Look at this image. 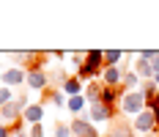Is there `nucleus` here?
<instances>
[{
    "mask_svg": "<svg viewBox=\"0 0 159 137\" xmlns=\"http://www.w3.org/2000/svg\"><path fill=\"white\" fill-rule=\"evenodd\" d=\"M140 85H143V80L134 74V71H129V74H124L121 91H124V93H132V91H140Z\"/></svg>",
    "mask_w": 159,
    "mask_h": 137,
    "instance_id": "obj_16",
    "label": "nucleus"
},
{
    "mask_svg": "<svg viewBox=\"0 0 159 137\" xmlns=\"http://www.w3.org/2000/svg\"><path fill=\"white\" fill-rule=\"evenodd\" d=\"M121 96H124L121 88H110V85H104V91H102V96H99V102L107 104V107H115V104H121Z\"/></svg>",
    "mask_w": 159,
    "mask_h": 137,
    "instance_id": "obj_10",
    "label": "nucleus"
},
{
    "mask_svg": "<svg viewBox=\"0 0 159 137\" xmlns=\"http://www.w3.org/2000/svg\"><path fill=\"white\" fill-rule=\"evenodd\" d=\"M44 99H47L52 107H66L69 104V96H66L61 88H47V91H44Z\"/></svg>",
    "mask_w": 159,
    "mask_h": 137,
    "instance_id": "obj_12",
    "label": "nucleus"
},
{
    "mask_svg": "<svg viewBox=\"0 0 159 137\" xmlns=\"http://www.w3.org/2000/svg\"><path fill=\"white\" fill-rule=\"evenodd\" d=\"M22 112H25V104L14 99V102H8L6 107H0V123L3 126H14V123L22 121Z\"/></svg>",
    "mask_w": 159,
    "mask_h": 137,
    "instance_id": "obj_2",
    "label": "nucleus"
},
{
    "mask_svg": "<svg viewBox=\"0 0 159 137\" xmlns=\"http://www.w3.org/2000/svg\"><path fill=\"white\" fill-rule=\"evenodd\" d=\"M61 91H63L69 99H71V96H82V93H85V82H82L80 77H69V80L63 82V88H61Z\"/></svg>",
    "mask_w": 159,
    "mask_h": 137,
    "instance_id": "obj_11",
    "label": "nucleus"
},
{
    "mask_svg": "<svg viewBox=\"0 0 159 137\" xmlns=\"http://www.w3.org/2000/svg\"><path fill=\"white\" fill-rule=\"evenodd\" d=\"M52 137H74V135H71V126H69V123H55Z\"/></svg>",
    "mask_w": 159,
    "mask_h": 137,
    "instance_id": "obj_20",
    "label": "nucleus"
},
{
    "mask_svg": "<svg viewBox=\"0 0 159 137\" xmlns=\"http://www.w3.org/2000/svg\"><path fill=\"white\" fill-rule=\"evenodd\" d=\"M28 137H47V132H44V123H36V126H30V129H28Z\"/></svg>",
    "mask_w": 159,
    "mask_h": 137,
    "instance_id": "obj_22",
    "label": "nucleus"
},
{
    "mask_svg": "<svg viewBox=\"0 0 159 137\" xmlns=\"http://www.w3.org/2000/svg\"><path fill=\"white\" fill-rule=\"evenodd\" d=\"M16 96H14V91L8 88V85H0V107H6L8 102H14Z\"/></svg>",
    "mask_w": 159,
    "mask_h": 137,
    "instance_id": "obj_19",
    "label": "nucleus"
},
{
    "mask_svg": "<svg viewBox=\"0 0 159 137\" xmlns=\"http://www.w3.org/2000/svg\"><path fill=\"white\" fill-rule=\"evenodd\" d=\"M134 74L140 77V80H154V69H151V61H143V58H137L134 61Z\"/></svg>",
    "mask_w": 159,
    "mask_h": 137,
    "instance_id": "obj_15",
    "label": "nucleus"
},
{
    "mask_svg": "<svg viewBox=\"0 0 159 137\" xmlns=\"http://www.w3.org/2000/svg\"><path fill=\"white\" fill-rule=\"evenodd\" d=\"M69 126H71V135H74V137H99L96 123L91 121L85 112H82L80 118H71V123H69Z\"/></svg>",
    "mask_w": 159,
    "mask_h": 137,
    "instance_id": "obj_4",
    "label": "nucleus"
},
{
    "mask_svg": "<svg viewBox=\"0 0 159 137\" xmlns=\"http://www.w3.org/2000/svg\"><path fill=\"white\" fill-rule=\"evenodd\" d=\"M102 82L110 85V88H121V82H124V71H121V66H107V69L102 71Z\"/></svg>",
    "mask_w": 159,
    "mask_h": 137,
    "instance_id": "obj_9",
    "label": "nucleus"
},
{
    "mask_svg": "<svg viewBox=\"0 0 159 137\" xmlns=\"http://www.w3.org/2000/svg\"><path fill=\"white\" fill-rule=\"evenodd\" d=\"M28 129H30L28 123L19 121V123H14V126H11V135H14V137H28Z\"/></svg>",
    "mask_w": 159,
    "mask_h": 137,
    "instance_id": "obj_21",
    "label": "nucleus"
},
{
    "mask_svg": "<svg viewBox=\"0 0 159 137\" xmlns=\"http://www.w3.org/2000/svg\"><path fill=\"white\" fill-rule=\"evenodd\" d=\"M118 110H121L124 115H129V118H137L140 112H145V110H148V104H145L143 91L124 93V96H121V104H118Z\"/></svg>",
    "mask_w": 159,
    "mask_h": 137,
    "instance_id": "obj_1",
    "label": "nucleus"
},
{
    "mask_svg": "<svg viewBox=\"0 0 159 137\" xmlns=\"http://www.w3.org/2000/svg\"><path fill=\"white\" fill-rule=\"evenodd\" d=\"M0 85H3V71H0Z\"/></svg>",
    "mask_w": 159,
    "mask_h": 137,
    "instance_id": "obj_25",
    "label": "nucleus"
},
{
    "mask_svg": "<svg viewBox=\"0 0 159 137\" xmlns=\"http://www.w3.org/2000/svg\"><path fill=\"white\" fill-rule=\"evenodd\" d=\"M25 82H28V74L22 66H8L3 71V85H8V88H19V85L25 88Z\"/></svg>",
    "mask_w": 159,
    "mask_h": 137,
    "instance_id": "obj_6",
    "label": "nucleus"
},
{
    "mask_svg": "<svg viewBox=\"0 0 159 137\" xmlns=\"http://www.w3.org/2000/svg\"><path fill=\"white\" fill-rule=\"evenodd\" d=\"M28 74V82H25V88L28 91H47V85H49V74L47 71H25Z\"/></svg>",
    "mask_w": 159,
    "mask_h": 137,
    "instance_id": "obj_7",
    "label": "nucleus"
},
{
    "mask_svg": "<svg viewBox=\"0 0 159 137\" xmlns=\"http://www.w3.org/2000/svg\"><path fill=\"white\" fill-rule=\"evenodd\" d=\"M124 58H126L124 49H104V69H107V66H121Z\"/></svg>",
    "mask_w": 159,
    "mask_h": 137,
    "instance_id": "obj_17",
    "label": "nucleus"
},
{
    "mask_svg": "<svg viewBox=\"0 0 159 137\" xmlns=\"http://www.w3.org/2000/svg\"><path fill=\"white\" fill-rule=\"evenodd\" d=\"M134 135H137L134 126H132V123H124V121H115L112 129L107 132V137H134Z\"/></svg>",
    "mask_w": 159,
    "mask_h": 137,
    "instance_id": "obj_13",
    "label": "nucleus"
},
{
    "mask_svg": "<svg viewBox=\"0 0 159 137\" xmlns=\"http://www.w3.org/2000/svg\"><path fill=\"white\" fill-rule=\"evenodd\" d=\"M47 74H49V85H55V88H63V82L69 80L63 69H55V71H47Z\"/></svg>",
    "mask_w": 159,
    "mask_h": 137,
    "instance_id": "obj_18",
    "label": "nucleus"
},
{
    "mask_svg": "<svg viewBox=\"0 0 159 137\" xmlns=\"http://www.w3.org/2000/svg\"><path fill=\"white\" fill-rule=\"evenodd\" d=\"M66 110H69L74 118H80V115H82V110H88V99H85V96H71V99H69V104H66Z\"/></svg>",
    "mask_w": 159,
    "mask_h": 137,
    "instance_id": "obj_14",
    "label": "nucleus"
},
{
    "mask_svg": "<svg viewBox=\"0 0 159 137\" xmlns=\"http://www.w3.org/2000/svg\"><path fill=\"white\" fill-rule=\"evenodd\" d=\"M88 118L93 123H112L115 121V107H107L102 104V102H93V104H88V112H85Z\"/></svg>",
    "mask_w": 159,
    "mask_h": 137,
    "instance_id": "obj_3",
    "label": "nucleus"
},
{
    "mask_svg": "<svg viewBox=\"0 0 159 137\" xmlns=\"http://www.w3.org/2000/svg\"><path fill=\"white\" fill-rule=\"evenodd\" d=\"M132 126H134V132H140V135H154V132H157V118H154L151 110H145L137 118H132Z\"/></svg>",
    "mask_w": 159,
    "mask_h": 137,
    "instance_id": "obj_5",
    "label": "nucleus"
},
{
    "mask_svg": "<svg viewBox=\"0 0 159 137\" xmlns=\"http://www.w3.org/2000/svg\"><path fill=\"white\" fill-rule=\"evenodd\" d=\"M0 137H14L11 135V126H0Z\"/></svg>",
    "mask_w": 159,
    "mask_h": 137,
    "instance_id": "obj_23",
    "label": "nucleus"
},
{
    "mask_svg": "<svg viewBox=\"0 0 159 137\" xmlns=\"http://www.w3.org/2000/svg\"><path fill=\"white\" fill-rule=\"evenodd\" d=\"M154 82H157V85H159V74H157V77H154Z\"/></svg>",
    "mask_w": 159,
    "mask_h": 137,
    "instance_id": "obj_24",
    "label": "nucleus"
},
{
    "mask_svg": "<svg viewBox=\"0 0 159 137\" xmlns=\"http://www.w3.org/2000/svg\"><path fill=\"white\" fill-rule=\"evenodd\" d=\"M0 126H3V123H0Z\"/></svg>",
    "mask_w": 159,
    "mask_h": 137,
    "instance_id": "obj_26",
    "label": "nucleus"
},
{
    "mask_svg": "<svg viewBox=\"0 0 159 137\" xmlns=\"http://www.w3.org/2000/svg\"><path fill=\"white\" fill-rule=\"evenodd\" d=\"M22 121L28 123V126H36V123H41V121H44V104L33 102L30 107H25V112H22Z\"/></svg>",
    "mask_w": 159,
    "mask_h": 137,
    "instance_id": "obj_8",
    "label": "nucleus"
}]
</instances>
